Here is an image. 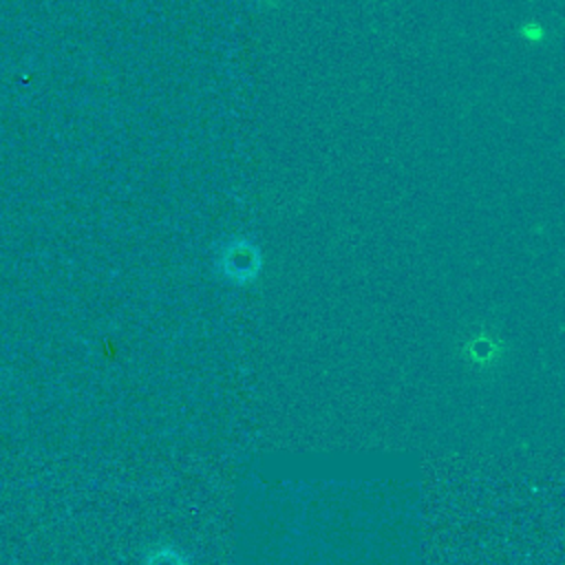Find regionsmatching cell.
Returning a JSON list of instances; mask_svg holds the SVG:
<instances>
[{
    "mask_svg": "<svg viewBox=\"0 0 565 565\" xmlns=\"http://www.w3.org/2000/svg\"><path fill=\"white\" fill-rule=\"evenodd\" d=\"M258 265H260L258 252L249 243H234L223 256L225 276L236 282H247L249 278H254L258 271Z\"/></svg>",
    "mask_w": 565,
    "mask_h": 565,
    "instance_id": "1",
    "label": "cell"
}]
</instances>
